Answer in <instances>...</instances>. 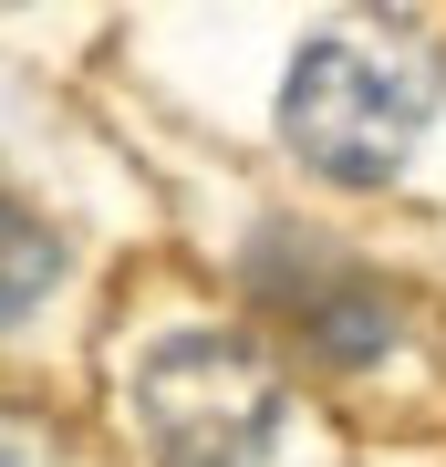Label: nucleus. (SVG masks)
<instances>
[{"mask_svg": "<svg viewBox=\"0 0 446 467\" xmlns=\"http://www.w3.org/2000/svg\"><path fill=\"white\" fill-rule=\"evenodd\" d=\"M52 281H63V239H52L32 208H11V218H0V312L32 322Z\"/></svg>", "mask_w": 446, "mask_h": 467, "instance_id": "obj_4", "label": "nucleus"}, {"mask_svg": "<svg viewBox=\"0 0 446 467\" xmlns=\"http://www.w3.org/2000/svg\"><path fill=\"white\" fill-rule=\"evenodd\" d=\"M249 291L270 301V312H291V333L322 353V364H384L405 333V301L374 281V270L312 250V229H260V250H249Z\"/></svg>", "mask_w": 446, "mask_h": 467, "instance_id": "obj_3", "label": "nucleus"}, {"mask_svg": "<svg viewBox=\"0 0 446 467\" xmlns=\"http://www.w3.org/2000/svg\"><path fill=\"white\" fill-rule=\"evenodd\" d=\"M281 374L239 333H166L135 364V426L156 467H260L281 447Z\"/></svg>", "mask_w": 446, "mask_h": 467, "instance_id": "obj_2", "label": "nucleus"}, {"mask_svg": "<svg viewBox=\"0 0 446 467\" xmlns=\"http://www.w3.org/2000/svg\"><path fill=\"white\" fill-rule=\"evenodd\" d=\"M436 52L395 21H332L281 73V135L332 187H384L436 125Z\"/></svg>", "mask_w": 446, "mask_h": 467, "instance_id": "obj_1", "label": "nucleus"}]
</instances>
